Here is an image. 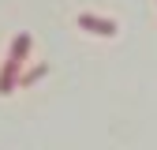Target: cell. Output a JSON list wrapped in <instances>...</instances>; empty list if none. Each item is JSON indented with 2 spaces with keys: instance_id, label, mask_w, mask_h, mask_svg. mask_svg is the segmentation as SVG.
I'll return each instance as SVG.
<instances>
[{
  "instance_id": "cell-1",
  "label": "cell",
  "mask_w": 157,
  "mask_h": 150,
  "mask_svg": "<svg viewBox=\"0 0 157 150\" xmlns=\"http://www.w3.org/2000/svg\"><path fill=\"white\" fill-rule=\"evenodd\" d=\"M78 26L90 30V34H97V38H112L116 34V23H112V19H101V15H78Z\"/></svg>"
},
{
  "instance_id": "cell-2",
  "label": "cell",
  "mask_w": 157,
  "mask_h": 150,
  "mask_svg": "<svg viewBox=\"0 0 157 150\" xmlns=\"http://www.w3.org/2000/svg\"><path fill=\"white\" fill-rule=\"evenodd\" d=\"M26 53H30V34H19L15 41H11V53H8V64H15V68H23V60H26Z\"/></svg>"
},
{
  "instance_id": "cell-3",
  "label": "cell",
  "mask_w": 157,
  "mask_h": 150,
  "mask_svg": "<svg viewBox=\"0 0 157 150\" xmlns=\"http://www.w3.org/2000/svg\"><path fill=\"white\" fill-rule=\"evenodd\" d=\"M41 75H45V68H34V71H26L19 83H23V86H30V83H37V79H41Z\"/></svg>"
}]
</instances>
